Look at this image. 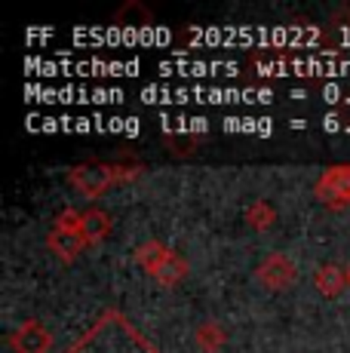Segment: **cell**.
<instances>
[{"label":"cell","instance_id":"cell-1","mask_svg":"<svg viewBox=\"0 0 350 353\" xmlns=\"http://www.w3.org/2000/svg\"><path fill=\"white\" fill-rule=\"evenodd\" d=\"M65 353H160L157 344L132 325L123 310L107 307Z\"/></svg>","mask_w":350,"mask_h":353},{"label":"cell","instance_id":"cell-2","mask_svg":"<svg viewBox=\"0 0 350 353\" xmlns=\"http://www.w3.org/2000/svg\"><path fill=\"white\" fill-rule=\"evenodd\" d=\"M141 166L138 163H80V166H74L68 172V181L74 188H77L83 196H90V200H96L99 194H105L111 185H117V181H130V179H138Z\"/></svg>","mask_w":350,"mask_h":353},{"label":"cell","instance_id":"cell-3","mask_svg":"<svg viewBox=\"0 0 350 353\" xmlns=\"http://www.w3.org/2000/svg\"><path fill=\"white\" fill-rule=\"evenodd\" d=\"M136 261L157 283H163V286H178V283L187 276V270H191V264H187L185 255L175 252V249H169L166 243H160V240L138 243L136 246Z\"/></svg>","mask_w":350,"mask_h":353},{"label":"cell","instance_id":"cell-4","mask_svg":"<svg viewBox=\"0 0 350 353\" xmlns=\"http://www.w3.org/2000/svg\"><path fill=\"white\" fill-rule=\"evenodd\" d=\"M313 194L329 209L350 206V163H332L322 169L313 185Z\"/></svg>","mask_w":350,"mask_h":353},{"label":"cell","instance_id":"cell-5","mask_svg":"<svg viewBox=\"0 0 350 353\" xmlns=\"http://www.w3.org/2000/svg\"><path fill=\"white\" fill-rule=\"evenodd\" d=\"M255 280L271 292L289 289L295 280H298V264H295V258L286 255V252H271L258 261V268H255Z\"/></svg>","mask_w":350,"mask_h":353},{"label":"cell","instance_id":"cell-6","mask_svg":"<svg viewBox=\"0 0 350 353\" xmlns=\"http://www.w3.org/2000/svg\"><path fill=\"white\" fill-rule=\"evenodd\" d=\"M10 350L12 353H50L52 347V332L40 320H25L10 332Z\"/></svg>","mask_w":350,"mask_h":353},{"label":"cell","instance_id":"cell-7","mask_svg":"<svg viewBox=\"0 0 350 353\" xmlns=\"http://www.w3.org/2000/svg\"><path fill=\"white\" fill-rule=\"evenodd\" d=\"M46 246L62 258V261H74L90 243H86V236H83L80 228H56L52 225L50 234H46Z\"/></svg>","mask_w":350,"mask_h":353},{"label":"cell","instance_id":"cell-8","mask_svg":"<svg viewBox=\"0 0 350 353\" xmlns=\"http://www.w3.org/2000/svg\"><path fill=\"white\" fill-rule=\"evenodd\" d=\"M313 286L320 289V295H326V298L341 295L344 286H350L347 268H341V264H335V261L320 264V268H316V274H313Z\"/></svg>","mask_w":350,"mask_h":353},{"label":"cell","instance_id":"cell-9","mask_svg":"<svg viewBox=\"0 0 350 353\" xmlns=\"http://www.w3.org/2000/svg\"><path fill=\"white\" fill-rule=\"evenodd\" d=\"M111 228H114L111 215H107L105 209H99V206L86 209V212H83V221H80V230H83V236H86V243H90V246L102 243L105 236L111 234Z\"/></svg>","mask_w":350,"mask_h":353},{"label":"cell","instance_id":"cell-10","mask_svg":"<svg viewBox=\"0 0 350 353\" xmlns=\"http://www.w3.org/2000/svg\"><path fill=\"white\" fill-rule=\"evenodd\" d=\"M194 341L203 353H215L227 344V329L218 320H203L194 329Z\"/></svg>","mask_w":350,"mask_h":353},{"label":"cell","instance_id":"cell-11","mask_svg":"<svg viewBox=\"0 0 350 353\" xmlns=\"http://www.w3.org/2000/svg\"><path fill=\"white\" fill-rule=\"evenodd\" d=\"M243 215H246V221H249V225H252L255 230H267V228L274 225V221H277V209L271 206V200H261V196L249 203Z\"/></svg>","mask_w":350,"mask_h":353},{"label":"cell","instance_id":"cell-12","mask_svg":"<svg viewBox=\"0 0 350 353\" xmlns=\"http://www.w3.org/2000/svg\"><path fill=\"white\" fill-rule=\"evenodd\" d=\"M80 221H83V212H80V209H74V206H68V209H62V212L52 219V225H56V228H80Z\"/></svg>","mask_w":350,"mask_h":353},{"label":"cell","instance_id":"cell-13","mask_svg":"<svg viewBox=\"0 0 350 353\" xmlns=\"http://www.w3.org/2000/svg\"><path fill=\"white\" fill-rule=\"evenodd\" d=\"M347 276H350V264H347Z\"/></svg>","mask_w":350,"mask_h":353}]
</instances>
